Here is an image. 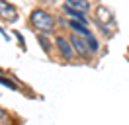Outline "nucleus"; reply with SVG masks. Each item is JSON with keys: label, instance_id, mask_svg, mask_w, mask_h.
I'll return each instance as SVG.
<instances>
[{"label": "nucleus", "instance_id": "f257e3e1", "mask_svg": "<svg viewBox=\"0 0 129 125\" xmlns=\"http://www.w3.org/2000/svg\"><path fill=\"white\" fill-rule=\"evenodd\" d=\"M31 23L37 27V29H53V23H55V20H53V16L49 14L47 10H41V8H37V10H33L31 12Z\"/></svg>", "mask_w": 129, "mask_h": 125}, {"label": "nucleus", "instance_id": "f03ea898", "mask_svg": "<svg viewBox=\"0 0 129 125\" xmlns=\"http://www.w3.org/2000/svg\"><path fill=\"white\" fill-rule=\"evenodd\" d=\"M71 45L76 49V53L80 55V57H90V55H92V49H90L88 41H86V39H82L78 33H74L73 37H71Z\"/></svg>", "mask_w": 129, "mask_h": 125}, {"label": "nucleus", "instance_id": "7ed1b4c3", "mask_svg": "<svg viewBox=\"0 0 129 125\" xmlns=\"http://www.w3.org/2000/svg\"><path fill=\"white\" fill-rule=\"evenodd\" d=\"M57 47H59V51L63 55L64 59H71L73 57V45H71V41L64 37H57Z\"/></svg>", "mask_w": 129, "mask_h": 125}, {"label": "nucleus", "instance_id": "20e7f679", "mask_svg": "<svg viewBox=\"0 0 129 125\" xmlns=\"http://www.w3.org/2000/svg\"><path fill=\"white\" fill-rule=\"evenodd\" d=\"M67 8H69V10H74V12H82V14H84V12L90 8V4H88V2H82V0H69V2H67Z\"/></svg>", "mask_w": 129, "mask_h": 125}, {"label": "nucleus", "instance_id": "39448f33", "mask_svg": "<svg viewBox=\"0 0 129 125\" xmlns=\"http://www.w3.org/2000/svg\"><path fill=\"white\" fill-rule=\"evenodd\" d=\"M0 16L2 18H8V20H14L16 16V8L8 4V2H0Z\"/></svg>", "mask_w": 129, "mask_h": 125}, {"label": "nucleus", "instance_id": "423d86ee", "mask_svg": "<svg viewBox=\"0 0 129 125\" xmlns=\"http://www.w3.org/2000/svg\"><path fill=\"white\" fill-rule=\"evenodd\" d=\"M0 84H4V86H8L10 90H14V88H16V84H12V82H10L8 78H2V76H0Z\"/></svg>", "mask_w": 129, "mask_h": 125}, {"label": "nucleus", "instance_id": "0eeeda50", "mask_svg": "<svg viewBox=\"0 0 129 125\" xmlns=\"http://www.w3.org/2000/svg\"><path fill=\"white\" fill-rule=\"evenodd\" d=\"M39 41H41V45L45 47V51H49V43H47V39H45L43 35H41V37H39Z\"/></svg>", "mask_w": 129, "mask_h": 125}]
</instances>
